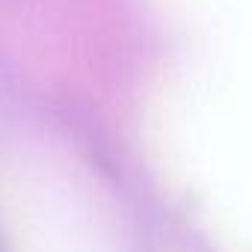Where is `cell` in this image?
Returning <instances> with one entry per match:
<instances>
[{
    "label": "cell",
    "instance_id": "1",
    "mask_svg": "<svg viewBox=\"0 0 252 252\" xmlns=\"http://www.w3.org/2000/svg\"><path fill=\"white\" fill-rule=\"evenodd\" d=\"M0 252H12V249H9V243H6V234H3V228H0Z\"/></svg>",
    "mask_w": 252,
    "mask_h": 252
}]
</instances>
